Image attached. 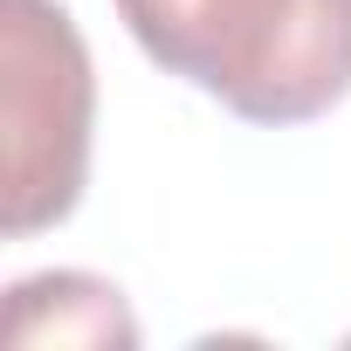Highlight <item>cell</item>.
Here are the masks:
<instances>
[{
	"instance_id": "cell-1",
	"label": "cell",
	"mask_w": 351,
	"mask_h": 351,
	"mask_svg": "<svg viewBox=\"0 0 351 351\" xmlns=\"http://www.w3.org/2000/svg\"><path fill=\"white\" fill-rule=\"evenodd\" d=\"M117 21L165 76L262 131L351 97V0H117Z\"/></svg>"
},
{
	"instance_id": "cell-2",
	"label": "cell",
	"mask_w": 351,
	"mask_h": 351,
	"mask_svg": "<svg viewBox=\"0 0 351 351\" xmlns=\"http://www.w3.org/2000/svg\"><path fill=\"white\" fill-rule=\"evenodd\" d=\"M0 131H8V234H42L76 214L90 172L97 76L56 0H0Z\"/></svg>"
},
{
	"instance_id": "cell-3",
	"label": "cell",
	"mask_w": 351,
	"mask_h": 351,
	"mask_svg": "<svg viewBox=\"0 0 351 351\" xmlns=\"http://www.w3.org/2000/svg\"><path fill=\"white\" fill-rule=\"evenodd\" d=\"M8 344L28 351V344H117L131 351L138 344V324L117 296V282L104 276H83V269H49V276H28L8 289Z\"/></svg>"
}]
</instances>
